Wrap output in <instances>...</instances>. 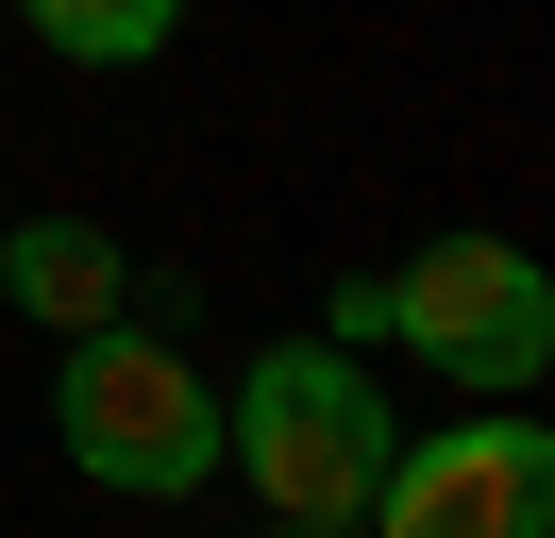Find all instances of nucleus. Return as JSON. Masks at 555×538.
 <instances>
[{"label":"nucleus","mask_w":555,"mask_h":538,"mask_svg":"<svg viewBox=\"0 0 555 538\" xmlns=\"http://www.w3.org/2000/svg\"><path fill=\"white\" fill-rule=\"evenodd\" d=\"M219 471L270 488V522H371L387 488V387L337 354V336H270L219 404Z\"/></svg>","instance_id":"f257e3e1"},{"label":"nucleus","mask_w":555,"mask_h":538,"mask_svg":"<svg viewBox=\"0 0 555 538\" xmlns=\"http://www.w3.org/2000/svg\"><path fill=\"white\" fill-rule=\"evenodd\" d=\"M0 303L35 336H102V320H135V253L102 219H17L0 235Z\"/></svg>","instance_id":"39448f33"},{"label":"nucleus","mask_w":555,"mask_h":538,"mask_svg":"<svg viewBox=\"0 0 555 538\" xmlns=\"http://www.w3.org/2000/svg\"><path fill=\"white\" fill-rule=\"evenodd\" d=\"M320 336H337V354H371V336H387V269H337V286H320Z\"/></svg>","instance_id":"0eeeda50"},{"label":"nucleus","mask_w":555,"mask_h":538,"mask_svg":"<svg viewBox=\"0 0 555 538\" xmlns=\"http://www.w3.org/2000/svg\"><path fill=\"white\" fill-rule=\"evenodd\" d=\"M387 336H404L421 370H454V387L521 404V387L555 370V286H539L521 235H438V253L387 269Z\"/></svg>","instance_id":"7ed1b4c3"},{"label":"nucleus","mask_w":555,"mask_h":538,"mask_svg":"<svg viewBox=\"0 0 555 538\" xmlns=\"http://www.w3.org/2000/svg\"><path fill=\"white\" fill-rule=\"evenodd\" d=\"M270 538H371V522H270Z\"/></svg>","instance_id":"6e6552de"},{"label":"nucleus","mask_w":555,"mask_h":538,"mask_svg":"<svg viewBox=\"0 0 555 538\" xmlns=\"http://www.w3.org/2000/svg\"><path fill=\"white\" fill-rule=\"evenodd\" d=\"M371 538H555V437H539V421H438V437H387Z\"/></svg>","instance_id":"20e7f679"},{"label":"nucleus","mask_w":555,"mask_h":538,"mask_svg":"<svg viewBox=\"0 0 555 538\" xmlns=\"http://www.w3.org/2000/svg\"><path fill=\"white\" fill-rule=\"evenodd\" d=\"M51 437H68V471H85V488H118V504H185V488L219 471V387L185 370V336L102 320V336H68Z\"/></svg>","instance_id":"f03ea898"},{"label":"nucleus","mask_w":555,"mask_h":538,"mask_svg":"<svg viewBox=\"0 0 555 538\" xmlns=\"http://www.w3.org/2000/svg\"><path fill=\"white\" fill-rule=\"evenodd\" d=\"M35 17V51H68V67H152L185 34V0H17Z\"/></svg>","instance_id":"423d86ee"}]
</instances>
